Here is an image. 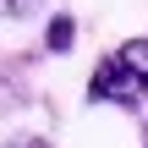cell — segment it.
I'll use <instances>...</instances> for the list:
<instances>
[{
  "mask_svg": "<svg viewBox=\"0 0 148 148\" xmlns=\"http://www.w3.org/2000/svg\"><path fill=\"white\" fill-rule=\"evenodd\" d=\"M71 38H77V22H71L66 11H55V16H49V27H44V44H49V55H66V49H71Z\"/></svg>",
  "mask_w": 148,
  "mask_h": 148,
  "instance_id": "2",
  "label": "cell"
},
{
  "mask_svg": "<svg viewBox=\"0 0 148 148\" xmlns=\"http://www.w3.org/2000/svg\"><path fill=\"white\" fill-rule=\"evenodd\" d=\"M5 148H49V143H44V137H11Z\"/></svg>",
  "mask_w": 148,
  "mask_h": 148,
  "instance_id": "4",
  "label": "cell"
},
{
  "mask_svg": "<svg viewBox=\"0 0 148 148\" xmlns=\"http://www.w3.org/2000/svg\"><path fill=\"white\" fill-rule=\"evenodd\" d=\"M148 93V38H126L115 55H104L88 77V99L93 104H121L137 110Z\"/></svg>",
  "mask_w": 148,
  "mask_h": 148,
  "instance_id": "1",
  "label": "cell"
},
{
  "mask_svg": "<svg viewBox=\"0 0 148 148\" xmlns=\"http://www.w3.org/2000/svg\"><path fill=\"white\" fill-rule=\"evenodd\" d=\"M38 0H0V16H33Z\"/></svg>",
  "mask_w": 148,
  "mask_h": 148,
  "instance_id": "3",
  "label": "cell"
}]
</instances>
